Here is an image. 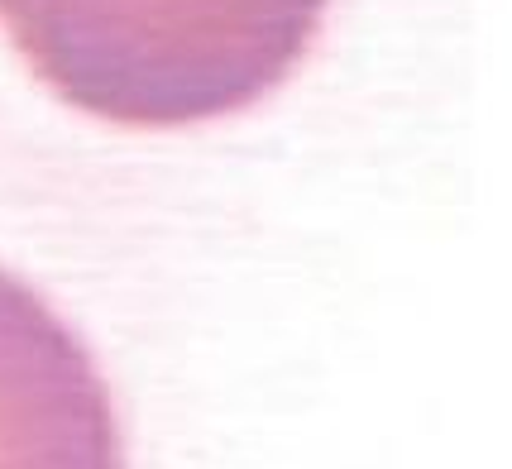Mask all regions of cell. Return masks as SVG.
<instances>
[{
  "label": "cell",
  "instance_id": "2",
  "mask_svg": "<svg viewBox=\"0 0 512 469\" xmlns=\"http://www.w3.org/2000/svg\"><path fill=\"white\" fill-rule=\"evenodd\" d=\"M0 469H125L111 388L87 345L0 268Z\"/></svg>",
  "mask_w": 512,
  "mask_h": 469
},
{
  "label": "cell",
  "instance_id": "1",
  "mask_svg": "<svg viewBox=\"0 0 512 469\" xmlns=\"http://www.w3.org/2000/svg\"><path fill=\"white\" fill-rule=\"evenodd\" d=\"M326 0H0V29L77 111L178 130L264 101L307 58Z\"/></svg>",
  "mask_w": 512,
  "mask_h": 469
}]
</instances>
